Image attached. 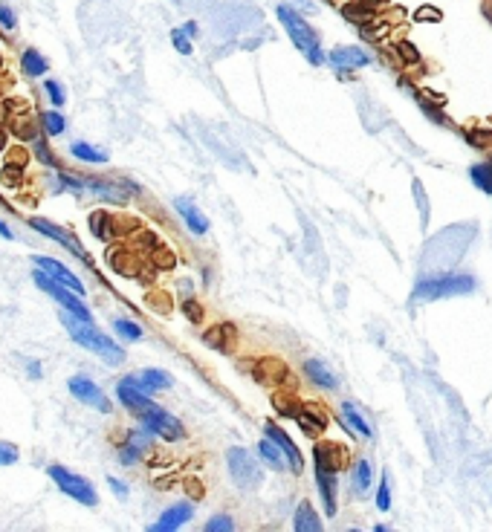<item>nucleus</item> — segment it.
Wrapping results in <instances>:
<instances>
[{"instance_id": "nucleus-1", "label": "nucleus", "mask_w": 492, "mask_h": 532, "mask_svg": "<svg viewBox=\"0 0 492 532\" xmlns=\"http://www.w3.org/2000/svg\"><path fill=\"white\" fill-rule=\"evenodd\" d=\"M61 324L73 335V342L82 344L84 350H93L96 356H101L105 362H110V365H122V362H125V350L116 344L110 335L101 333L93 321H82V318H75L73 313H64L61 316Z\"/></svg>"}, {"instance_id": "nucleus-2", "label": "nucleus", "mask_w": 492, "mask_h": 532, "mask_svg": "<svg viewBox=\"0 0 492 532\" xmlns=\"http://www.w3.org/2000/svg\"><path fill=\"white\" fill-rule=\"evenodd\" d=\"M278 12V21H281V27L287 29V35L293 38V44L302 49L304 53V58L313 64V67H319L321 61H325V49H321V41H319V35H316V29L310 27V23L299 15L295 9H290V6H278L275 9Z\"/></svg>"}, {"instance_id": "nucleus-3", "label": "nucleus", "mask_w": 492, "mask_h": 532, "mask_svg": "<svg viewBox=\"0 0 492 532\" xmlns=\"http://www.w3.org/2000/svg\"><path fill=\"white\" fill-rule=\"evenodd\" d=\"M47 474L53 477V483H56L67 498H73L75 503H84V506H96V503H99V495H96L93 483H90V480H84L82 474L64 469V466H49Z\"/></svg>"}, {"instance_id": "nucleus-4", "label": "nucleus", "mask_w": 492, "mask_h": 532, "mask_svg": "<svg viewBox=\"0 0 492 532\" xmlns=\"http://www.w3.org/2000/svg\"><path fill=\"white\" fill-rule=\"evenodd\" d=\"M32 281L41 287L47 295H53L56 301L67 309V313H73L75 318H82V321H93V316H90V309L82 304V298H79V292H73L70 287H64V283H58L56 278H49L44 269H35L32 272Z\"/></svg>"}, {"instance_id": "nucleus-5", "label": "nucleus", "mask_w": 492, "mask_h": 532, "mask_svg": "<svg viewBox=\"0 0 492 532\" xmlns=\"http://www.w3.org/2000/svg\"><path fill=\"white\" fill-rule=\"evenodd\" d=\"M226 466H229V474L235 480V486L243 489V492H252L261 486V469L258 463L252 460V454L241 448V446H232L226 451Z\"/></svg>"}, {"instance_id": "nucleus-6", "label": "nucleus", "mask_w": 492, "mask_h": 532, "mask_svg": "<svg viewBox=\"0 0 492 532\" xmlns=\"http://www.w3.org/2000/svg\"><path fill=\"white\" fill-rule=\"evenodd\" d=\"M475 281L469 275H443V278H423L417 281L414 298H449V295H466L472 292Z\"/></svg>"}, {"instance_id": "nucleus-7", "label": "nucleus", "mask_w": 492, "mask_h": 532, "mask_svg": "<svg viewBox=\"0 0 492 532\" xmlns=\"http://www.w3.org/2000/svg\"><path fill=\"white\" fill-rule=\"evenodd\" d=\"M142 425L145 428H151L157 437H162V440H168V443H177V440H183L186 437V428H183V422H180L174 414H168L165 408H160V405H153L148 414H142Z\"/></svg>"}, {"instance_id": "nucleus-8", "label": "nucleus", "mask_w": 492, "mask_h": 532, "mask_svg": "<svg viewBox=\"0 0 492 532\" xmlns=\"http://www.w3.org/2000/svg\"><path fill=\"white\" fill-rule=\"evenodd\" d=\"M67 388H70V394L79 399V402H84V405H90V408H96V411H101V414H110V399L105 396V391L93 382V379H87V376H73V379L67 382Z\"/></svg>"}, {"instance_id": "nucleus-9", "label": "nucleus", "mask_w": 492, "mask_h": 532, "mask_svg": "<svg viewBox=\"0 0 492 532\" xmlns=\"http://www.w3.org/2000/svg\"><path fill=\"white\" fill-rule=\"evenodd\" d=\"M116 396H119L122 405L131 414H136V417L148 414L153 405H157V402H151V396L136 385V376H125V379L116 385Z\"/></svg>"}, {"instance_id": "nucleus-10", "label": "nucleus", "mask_w": 492, "mask_h": 532, "mask_svg": "<svg viewBox=\"0 0 492 532\" xmlns=\"http://www.w3.org/2000/svg\"><path fill=\"white\" fill-rule=\"evenodd\" d=\"M252 376H255V382H258V385L275 388V385H284V379H287V365H284V359L264 356V359H258V362H255Z\"/></svg>"}, {"instance_id": "nucleus-11", "label": "nucleus", "mask_w": 492, "mask_h": 532, "mask_svg": "<svg viewBox=\"0 0 492 532\" xmlns=\"http://www.w3.org/2000/svg\"><path fill=\"white\" fill-rule=\"evenodd\" d=\"M32 264H35L38 269H44V272H47L49 278H56L58 283H64V287H70L73 292L84 295V283H82L79 278H75L73 272H70L67 266H64V264H58L56 257H47V255H35V257H32Z\"/></svg>"}, {"instance_id": "nucleus-12", "label": "nucleus", "mask_w": 492, "mask_h": 532, "mask_svg": "<svg viewBox=\"0 0 492 532\" xmlns=\"http://www.w3.org/2000/svg\"><path fill=\"white\" fill-rule=\"evenodd\" d=\"M295 422H299V428L307 434V437H319V434H325V428H328V414L325 408L319 405V402H304L302 411L295 414Z\"/></svg>"}, {"instance_id": "nucleus-13", "label": "nucleus", "mask_w": 492, "mask_h": 532, "mask_svg": "<svg viewBox=\"0 0 492 532\" xmlns=\"http://www.w3.org/2000/svg\"><path fill=\"white\" fill-rule=\"evenodd\" d=\"M264 434L269 437V440H275V443L281 446V451L287 454V460H290V472L293 474H299L302 469H304V457H302V451H299V446L290 440V434L284 431V428H278L275 422H267L264 425Z\"/></svg>"}, {"instance_id": "nucleus-14", "label": "nucleus", "mask_w": 492, "mask_h": 532, "mask_svg": "<svg viewBox=\"0 0 492 532\" xmlns=\"http://www.w3.org/2000/svg\"><path fill=\"white\" fill-rule=\"evenodd\" d=\"M29 226L35 229V231H41V235H47V238H53V240H58L61 246H67V249L75 255V257H82V261H87V252L79 246V240H75L67 229H61V226H56V223H49V220H41V217H35V220H29Z\"/></svg>"}, {"instance_id": "nucleus-15", "label": "nucleus", "mask_w": 492, "mask_h": 532, "mask_svg": "<svg viewBox=\"0 0 492 532\" xmlns=\"http://www.w3.org/2000/svg\"><path fill=\"white\" fill-rule=\"evenodd\" d=\"M203 342L209 347H214V350H220V353H232L235 344H238V327L232 321H220L212 330L203 333Z\"/></svg>"}, {"instance_id": "nucleus-16", "label": "nucleus", "mask_w": 492, "mask_h": 532, "mask_svg": "<svg viewBox=\"0 0 492 532\" xmlns=\"http://www.w3.org/2000/svg\"><path fill=\"white\" fill-rule=\"evenodd\" d=\"M313 460H316V466H325V469H333V472H339V469H345L347 466V448L342 446V443H316V448H313Z\"/></svg>"}, {"instance_id": "nucleus-17", "label": "nucleus", "mask_w": 492, "mask_h": 532, "mask_svg": "<svg viewBox=\"0 0 492 532\" xmlns=\"http://www.w3.org/2000/svg\"><path fill=\"white\" fill-rule=\"evenodd\" d=\"M328 61L336 70H362V67H368L371 64V55L359 47H336V49H330Z\"/></svg>"}, {"instance_id": "nucleus-18", "label": "nucleus", "mask_w": 492, "mask_h": 532, "mask_svg": "<svg viewBox=\"0 0 492 532\" xmlns=\"http://www.w3.org/2000/svg\"><path fill=\"white\" fill-rule=\"evenodd\" d=\"M191 515H194L191 503H174L171 509H165L160 515L157 524H151V532H174V529L183 527L186 521H191Z\"/></svg>"}, {"instance_id": "nucleus-19", "label": "nucleus", "mask_w": 492, "mask_h": 532, "mask_svg": "<svg viewBox=\"0 0 492 532\" xmlns=\"http://www.w3.org/2000/svg\"><path fill=\"white\" fill-rule=\"evenodd\" d=\"M174 209H177V214L183 217V223L194 231V235H206V231H209V220H206V214H203L191 200L177 197V200H174Z\"/></svg>"}, {"instance_id": "nucleus-20", "label": "nucleus", "mask_w": 492, "mask_h": 532, "mask_svg": "<svg viewBox=\"0 0 492 532\" xmlns=\"http://www.w3.org/2000/svg\"><path fill=\"white\" fill-rule=\"evenodd\" d=\"M316 486H319V495H321V503H325L328 518H333L336 515V472L325 469V466H316Z\"/></svg>"}, {"instance_id": "nucleus-21", "label": "nucleus", "mask_w": 492, "mask_h": 532, "mask_svg": "<svg viewBox=\"0 0 492 532\" xmlns=\"http://www.w3.org/2000/svg\"><path fill=\"white\" fill-rule=\"evenodd\" d=\"M380 6H382V0H351V3H345L342 15L347 21H354V23H359V27H362V23H368V21H373V18L382 15Z\"/></svg>"}, {"instance_id": "nucleus-22", "label": "nucleus", "mask_w": 492, "mask_h": 532, "mask_svg": "<svg viewBox=\"0 0 492 532\" xmlns=\"http://www.w3.org/2000/svg\"><path fill=\"white\" fill-rule=\"evenodd\" d=\"M258 457H261L273 472H287L290 469L287 454H284L281 446L275 443V440H269V437H264L261 443H258Z\"/></svg>"}, {"instance_id": "nucleus-23", "label": "nucleus", "mask_w": 492, "mask_h": 532, "mask_svg": "<svg viewBox=\"0 0 492 532\" xmlns=\"http://www.w3.org/2000/svg\"><path fill=\"white\" fill-rule=\"evenodd\" d=\"M136 385H139L145 394L168 391V388H171V376H168L165 370H157V368H145V370L136 376Z\"/></svg>"}, {"instance_id": "nucleus-24", "label": "nucleus", "mask_w": 492, "mask_h": 532, "mask_svg": "<svg viewBox=\"0 0 492 532\" xmlns=\"http://www.w3.org/2000/svg\"><path fill=\"white\" fill-rule=\"evenodd\" d=\"M304 373H307V379L319 385V388H328V391H333L336 388V376L328 370L325 362H319V359H307L304 362Z\"/></svg>"}, {"instance_id": "nucleus-25", "label": "nucleus", "mask_w": 492, "mask_h": 532, "mask_svg": "<svg viewBox=\"0 0 492 532\" xmlns=\"http://www.w3.org/2000/svg\"><path fill=\"white\" fill-rule=\"evenodd\" d=\"M293 529L295 532H321L319 515H316V509L307 501L299 503V509H295V515H293Z\"/></svg>"}, {"instance_id": "nucleus-26", "label": "nucleus", "mask_w": 492, "mask_h": 532, "mask_svg": "<svg viewBox=\"0 0 492 532\" xmlns=\"http://www.w3.org/2000/svg\"><path fill=\"white\" fill-rule=\"evenodd\" d=\"M359 32H362V38H365V41L380 44L385 35H391V32H394V23H391V21H385V18L380 15V18H373V21H368V23H362Z\"/></svg>"}, {"instance_id": "nucleus-27", "label": "nucleus", "mask_w": 492, "mask_h": 532, "mask_svg": "<svg viewBox=\"0 0 492 532\" xmlns=\"http://www.w3.org/2000/svg\"><path fill=\"white\" fill-rule=\"evenodd\" d=\"M342 420H345L347 425H351L359 437H371V434H373V431H371V425H368V422H365V417H362V414L356 411L354 402H342Z\"/></svg>"}, {"instance_id": "nucleus-28", "label": "nucleus", "mask_w": 492, "mask_h": 532, "mask_svg": "<svg viewBox=\"0 0 492 532\" xmlns=\"http://www.w3.org/2000/svg\"><path fill=\"white\" fill-rule=\"evenodd\" d=\"M304 402H299V396H295L293 391H284V394H273V408L281 414V417H293L295 420V414L302 411Z\"/></svg>"}, {"instance_id": "nucleus-29", "label": "nucleus", "mask_w": 492, "mask_h": 532, "mask_svg": "<svg viewBox=\"0 0 492 532\" xmlns=\"http://www.w3.org/2000/svg\"><path fill=\"white\" fill-rule=\"evenodd\" d=\"M21 70H23V75H29V79H38V75H47V61L41 53L27 49V53L21 55Z\"/></svg>"}, {"instance_id": "nucleus-30", "label": "nucleus", "mask_w": 492, "mask_h": 532, "mask_svg": "<svg viewBox=\"0 0 492 532\" xmlns=\"http://www.w3.org/2000/svg\"><path fill=\"white\" fill-rule=\"evenodd\" d=\"M73 157H79L84 162H96V165H105L110 157H108V151H101L96 145H87V142H73Z\"/></svg>"}, {"instance_id": "nucleus-31", "label": "nucleus", "mask_w": 492, "mask_h": 532, "mask_svg": "<svg viewBox=\"0 0 492 532\" xmlns=\"http://www.w3.org/2000/svg\"><path fill=\"white\" fill-rule=\"evenodd\" d=\"M110 264H113V269L119 272V275H139V261L136 257L127 252V249H119V252H113L110 255Z\"/></svg>"}, {"instance_id": "nucleus-32", "label": "nucleus", "mask_w": 492, "mask_h": 532, "mask_svg": "<svg viewBox=\"0 0 492 532\" xmlns=\"http://www.w3.org/2000/svg\"><path fill=\"white\" fill-rule=\"evenodd\" d=\"M371 480H373V474H371V463L368 460H356V466H354V492L356 495H365V492L371 489Z\"/></svg>"}, {"instance_id": "nucleus-33", "label": "nucleus", "mask_w": 492, "mask_h": 532, "mask_svg": "<svg viewBox=\"0 0 492 532\" xmlns=\"http://www.w3.org/2000/svg\"><path fill=\"white\" fill-rule=\"evenodd\" d=\"M469 177H472V183H475L478 188L492 197V162H478V165H472Z\"/></svg>"}, {"instance_id": "nucleus-34", "label": "nucleus", "mask_w": 492, "mask_h": 532, "mask_svg": "<svg viewBox=\"0 0 492 532\" xmlns=\"http://www.w3.org/2000/svg\"><path fill=\"white\" fill-rule=\"evenodd\" d=\"M90 231H93L96 238H101V240L113 238V217H110V214H105V212L90 214Z\"/></svg>"}, {"instance_id": "nucleus-35", "label": "nucleus", "mask_w": 492, "mask_h": 532, "mask_svg": "<svg viewBox=\"0 0 492 532\" xmlns=\"http://www.w3.org/2000/svg\"><path fill=\"white\" fill-rule=\"evenodd\" d=\"M41 125H44V131H47L49 136H58V134L67 131V122H64V116H61L58 107H56V110H47V113L41 116Z\"/></svg>"}, {"instance_id": "nucleus-36", "label": "nucleus", "mask_w": 492, "mask_h": 532, "mask_svg": "<svg viewBox=\"0 0 492 532\" xmlns=\"http://www.w3.org/2000/svg\"><path fill=\"white\" fill-rule=\"evenodd\" d=\"M466 139H469V145L484 151L492 145V127H466Z\"/></svg>"}, {"instance_id": "nucleus-37", "label": "nucleus", "mask_w": 492, "mask_h": 532, "mask_svg": "<svg viewBox=\"0 0 492 532\" xmlns=\"http://www.w3.org/2000/svg\"><path fill=\"white\" fill-rule=\"evenodd\" d=\"M113 330L119 333L122 339H127V342H139L142 339V327H139V324H134V321H127V318H116Z\"/></svg>"}, {"instance_id": "nucleus-38", "label": "nucleus", "mask_w": 492, "mask_h": 532, "mask_svg": "<svg viewBox=\"0 0 492 532\" xmlns=\"http://www.w3.org/2000/svg\"><path fill=\"white\" fill-rule=\"evenodd\" d=\"M414 21L417 23H440L443 21V12H440L437 6H432V3H423V6L414 9Z\"/></svg>"}, {"instance_id": "nucleus-39", "label": "nucleus", "mask_w": 492, "mask_h": 532, "mask_svg": "<svg viewBox=\"0 0 492 532\" xmlns=\"http://www.w3.org/2000/svg\"><path fill=\"white\" fill-rule=\"evenodd\" d=\"M377 509H382V512L391 509V477H388V474H382V480H380V489H377Z\"/></svg>"}, {"instance_id": "nucleus-40", "label": "nucleus", "mask_w": 492, "mask_h": 532, "mask_svg": "<svg viewBox=\"0 0 492 532\" xmlns=\"http://www.w3.org/2000/svg\"><path fill=\"white\" fill-rule=\"evenodd\" d=\"M394 53L403 58L406 64H420V49L414 47L411 41H397V47H394Z\"/></svg>"}, {"instance_id": "nucleus-41", "label": "nucleus", "mask_w": 492, "mask_h": 532, "mask_svg": "<svg viewBox=\"0 0 492 532\" xmlns=\"http://www.w3.org/2000/svg\"><path fill=\"white\" fill-rule=\"evenodd\" d=\"M203 529L206 532H232V529H235V521H232L229 515H214L212 521H206Z\"/></svg>"}, {"instance_id": "nucleus-42", "label": "nucleus", "mask_w": 492, "mask_h": 532, "mask_svg": "<svg viewBox=\"0 0 492 532\" xmlns=\"http://www.w3.org/2000/svg\"><path fill=\"white\" fill-rule=\"evenodd\" d=\"M44 87H47V93H49V101L61 110V105L67 101V93H64V87L56 81V79H49V81H44Z\"/></svg>"}, {"instance_id": "nucleus-43", "label": "nucleus", "mask_w": 492, "mask_h": 532, "mask_svg": "<svg viewBox=\"0 0 492 532\" xmlns=\"http://www.w3.org/2000/svg\"><path fill=\"white\" fill-rule=\"evenodd\" d=\"M18 457H21L18 446H12V443H6V440H0V466H12V463H18Z\"/></svg>"}, {"instance_id": "nucleus-44", "label": "nucleus", "mask_w": 492, "mask_h": 532, "mask_svg": "<svg viewBox=\"0 0 492 532\" xmlns=\"http://www.w3.org/2000/svg\"><path fill=\"white\" fill-rule=\"evenodd\" d=\"M183 309H186V318H188L191 324H200V321H203V307H200L197 301H194V298H191V295L186 298V304H183Z\"/></svg>"}, {"instance_id": "nucleus-45", "label": "nucleus", "mask_w": 492, "mask_h": 532, "mask_svg": "<svg viewBox=\"0 0 492 532\" xmlns=\"http://www.w3.org/2000/svg\"><path fill=\"white\" fill-rule=\"evenodd\" d=\"M171 41H174V47H177V53L191 55V41L186 38V32H183V29H174V32H171Z\"/></svg>"}, {"instance_id": "nucleus-46", "label": "nucleus", "mask_w": 492, "mask_h": 532, "mask_svg": "<svg viewBox=\"0 0 492 532\" xmlns=\"http://www.w3.org/2000/svg\"><path fill=\"white\" fill-rule=\"evenodd\" d=\"M417 96H420L423 101H429V105H434V107H446V101H449L443 93H434V90H426V87L420 90Z\"/></svg>"}, {"instance_id": "nucleus-47", "label": "nucleus", "mask_w": 492, "mask_h": 532, "mask_svg": "<svg viewBox=\"0 0 492 532\" xmlns=\"http://www.w3.org/2000/svg\"><path fill=\"white\" fill-rule=\"evenodd\" d=\"M0 27H3V29H15L18 27V18H15V12H12L9 6H3V3H0Z\"/></svg>"}, {"instance_id": "nucleus-48", "label": "nucleus", "mask_w": 492, "mask_h": 532, "mask_svg": "<svg viewBox=\"0 0 492 532\" xmlns=\"http://www.w3.org/2000/svg\"><path fill=\"white\" fill-rule=\"evenodd\" d=\"M153 264H157L160 269H171V266H174V255H171V252H165L162 246H157V255H153Z\"/></svg>"}, {"instance_id": "nucleus-49", "label": "nucleus", "mask_w": 492, "mask_h": 532, "mask_svg": "<svg viewBox=\"0 0 492 532\" xmlns=\"http://www.w3.org/2000/svg\"><path fill=\"white\" fill-rule=\"evenodd\" d=\"M35 153H38V160H41L44 165H56V157H53V153H49V148L44 145V139L35 142Z\"/></svg>"}, {"instance_id": "nucleus-50", "label": "nucleus", "mask_w": 492, "mask_h": 532, "mask_svg": "<svg viewBox=\"0 0 492 532\" xmlns=\"http://www.w3.org/2000/svg\"><path fill=\"white\" fill-rule=\"evenodd\" d=\"M108 486H110V489H113V492H116V495H119V498H125V495H127V486L122 483V480L110 477V480H108Z\"/></svg>"}, {"instance_id": "nucleus-51", "label": "nucleus", "mask_w": 492, "mask_h": 532, "mask_svg": "<svg viewBox=\"0 0 492 532\" xmlns=\"http://www.w3.org/2000/svg\"><path fill=\"white\" fill-rule=\"evenodd\" d=\"M186 489L191 492V498H203V486H200V483H197V480H194V477H191L188 483H186Z\"/></svg>"}, {"instance_id": "nucleus-52", "label": "nucleus", "mask_w": 492, "mask_h": 532, "mask_svg": "<svg viewBox=\"0 0 492 532\" xmlns=\"http://www.w3.org/2000/svg\"><path fill=\"white\" fill-rule=\"evenodd\" d=\"M0 235H3L6 240H12V238H15V231H12V229L3 223V220H0Z\"/></svg>"}, {"instance_id": "nucleus-53", "label": "nucleus", "mask_w": 492, "mask_h": 532, "mask_svg": "<svg viewBox=\"0 0 492 532\" xmlns=\"http://www.w3.org/2000/svg\"><path fill=\"white\" fill-rule=\"evenodd\" d=\"M183 32H186L188 38H194V35H197V23H194V21H188L186 27H183Z\"/></svg>"}, {"instance_id": "nucleus-54", "label": "nucleus", "mask_w": 492, "mask_h": 532, "mask_svg": "<svg viewBox=\"0 0 492 532\" xmlns=\"http://www.w3.org/2000/svg\"><path fill=\"white\" fill-rule=\"evenodd\" d=\"M29 376H32V379H38V376H41V365H35V362H29Z\"/></svg>"}, {"instance_id": "nucleus-55", "label": "nucleus", "mask_w": 492, "mask_h": 532, "mask_svg": "<svg viewBox=\"0 0 492 532\" xmlns=\"http://www.w3.org/2000/svg\"><path fill=\"white\" fill-rule=\"evenodd\" d=\"M3 148H6V134L0 131V151H3Z\"/></svg>"}, {"instance_id": "nucleus-56", "label": "nucleus", "mask_w": 492, "mask_h": 532, "mask_svg": "<svg viewBox=\"0 0 492 532\" xmlns=\"http://www.w3.org/2000/svg\"><path fill=\"white\" fill-rule=\"evenodd\" d=\"M484 15H487V18L492 21V6H487V12H484Z\"/></svg>"}, {"instance_id": "nucleus-57", "label": "nucleus", "mask_w": 492, "mask_h": 532, "mask_svg": "<svg viewBox=\"0 0 492 532\" xmlns=\"http://www.w3.org/2000/svg\"><path fill=\"white\" fill-rule=\"evenodd\" d=\"M489 125H492V116H489Z\"/></svg>"}]
</instances>
